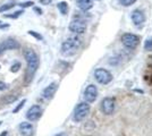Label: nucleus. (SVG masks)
Instances as JSON below:
<instances>
[{"label": "nucleus", "instance_id": "4", "mask_svg": "<svg viewBox=\"0 0 152 136\" xmlns=\"http://www.w3.org/2000/svg\"><path fill=\"white\" fill-rule=\"evenodd\" d=\"M121 42L127 49H135L140 43V38L132 33H125L121 36Z\"/></svg>", "mask_w": 152, "mask_h": 136}, {"label": "nucleus", "instance_id": "5", "mask_svg": "<svg viewBox=\"0 0 152 136\" xmlns=\"http://www.w3.org/2000/svg\"><path fill=\"white\" fill-rule=\"evenodd\" d=\"M94 77H95V79H96V82H98V83L106 85V84H108V83H110V82H111V79H113V75H111L107 69L98 68V69L94 71Z\"/></svg>", "mask_w": 152, "mask_h": 136}, {"label": "nucleus", "instance_id": "23", "mask_svg": "<svg viewBox=\"0 0 152 136\" xmlns=\"http://www.w3.org/2000/svg\"><path fill=\"white\" fill-rule=\"evenodd\" d=\"M19 6L22 7V8H26V7H32L34 5V2H32V1H27V2H22V4H18Z\"/></svg>", "mask_w": 152, "mask_h": 136}, {"label": "nucleus", "instance_id": "7", "mask_svg": "<svg viewBox=\"0 0 152 136\" xmlns=\"http://www.w3.org/2000/svg\"><path fill=\"white\" fill-rule=\"evenodd\" d=\"M101 111L104 115H113L116 108V101L113 97H104L101 101Z\"/></svg>", "mask_w": 152, "mask_h": 136}, {"label": "nucleus", "instance_id": "8", "mask_svg": "<svg viewBox=\"0 0 152 136\" xmlns=\"http://www.w3.org/2000/svg\"><path fill=\"white\" fill-rule=\"evenodd\" d=\"M96 97H98V89H96V86L93 84L89 85L85 91H84V99H85V102H88V103H92V102H94L95 100H96Z\"/></svg>", "mask_w": 152, "mask_h": 136}, {"label": "nucleus", "instance_id": "6", "mask_svg": "<svg viewBox=\"0 0 152 136\" xmlns=\"http://www.w3.org/2000/svg\"><path fill=\"white\" fill-rule=\"evenodd\" d=\"M69 31L75 34H83L86 31V23L80 18L73 20L69 24Z\"/></svg>", "mask_w": 152, "mask_h": 136}, {"label": "nucleus", "instance_id": "31", "mask_svg": "<svg viewBox=\"0 0 152 136\" xmlns=\"http://www.w3.org/2000/svg\"><path fill=\"white\" fill-rule=\"evenodd\" d=\"M98 1H100V0H98Z\"/></svg>", "mask_w": 152, "mask_h": 136}, {"label": "nucleus", "instance_id": "3", "mask_svg": "<svg viewBox=\"0 0 152 136\" xmlns=\"http://www.w3.org/2000/svg\"><path fill=\"white\" fill-rule=\"evenodd\" d=\"M90 113V104L88 102H81L76 105L74 110V120L82 121L85 117Z\"/></svg>", "mask_w": 152, "mask_h": 136}, {"label": "nucleus", "instance_id": "26", "mask_svg": "<svg viewBox=\"0 0 152 136\" xmlns=\"http://www.w3.org/2000/svg\"><path fill=\"white\" fill-rule=\"evenodd\" d=\"M34 12H35V13H39V15L42 14V10H41L40 8H38V7H34Z\"/></svg>", "mask_w": 152, "mask_h": 136}, {"label": "nucleus", "instance_id": "29", "mask_svg": "<svg viewBox=\"0 0 152 136\" xmlns=\"http://www.w3.org/2000/svg\"><path fill=\"white\" fill-rule=\"evenodd\" d=\"M4 52H5V50H4V49H2V48H1V47H0V56H1V55H2V53H4Z\"/></svg>", "mask_w": 152, "mask_h": 136}, {"label": "nucleus", "instance_id": "11", "mask_svg": "<svg viewBox=\"0 0 152 136\" xmlns=\"http://www.w3.org/2000/svg\"><path fill=\"white\" fill-rule=\"evenodd\" d=\"M57 89H58L57 83H51V84H49L45 90H43V92H42V97H45V99H47V100H50V99L53 97Z\"/></svg>", "mask_w": 152, "mask_h": 136}, {"label": "nucleus", "instance_id": "21", "mask_svg": "<svg viewBox=\"0 0 152 136\" xmlns=\"http://www.w3.org/2000/svg\"><path fill=\"white\" fill-rule=\"evenodd\" d=\"M144 49L148 50V51H151L152 50V38L151 39H148L144 43Z\"/></svg>", "mask_w": 152, "mask_h": 136}, {"label": "nucleus", "instance_id": "18", "mask_svg": "<svg viewBox=\"0 0 152 136\" xmlns=\"http://www.w3.org/2000/svg\"><path fill=\"white\" fill-rule=\"evenodd\" d=\"M25 103H26V100H25V99H23V100H22V101H20V102L17 104V107H16V108H15V109L13 110L14 113H17L18 111L22 110V108L24 107V104H25Z\"/></svg>", "mask_w": 152, "mask_h": 136}, {"label": "nucleus", "instance_id": "2", "mask_svg": "<svg viewBox=\"0 0 152 136\" xmlns=\"http://www.w3.org/2000/svg\"><path fill=\"white\" fill-rule=\"evenodd\" d=\"M80 47H81V40L76 36L69 38L64 41V43L61 44V53L64 56H72L77 51Z\"/></svg>", "mask_w": 152, "mask_h": 136}, {"label": "nucleus", "instance_id": "25", "mask_svg": "<svg viewBox=\"0 0 152 136\" xmlns=\"http://www.w3.org/2000/svg\"><path fill=\"white\" fill-rule=\"evenodd\" d=\"M51 1H52V0H40V2H41L42 5H50Z\"/></svg>", "mask_w": 152, "mask_h": 136}, {"label": "nucleus", "instance_id": "30", "mask_svg": "<svg viewBox=\"0 0 152 136\" xmlns=\"http://www.w3.org/2000/svg\"><path fill=\"white\" fill-rule=\"evenodd\" d=\"M1 123H2V121H0V125H1Z\"/></svg>", "mask_w": 152, "mask_h": 136}, {"label": "nucleus", "instance_id": "15", "mask_svg": "<svg viewBox=\"0 0 152 136\" xmlns=\"http://www.w3.org/2000/svg\"><path fill=\"white\" fill-rule=\"evenodd\" d=\"M58 9H59V12L63 14V15H66V14L68 13V4L66 2V1H61V2H59L57 5Z\"/></svg>", "mask_w": 152, "mask_h": 136}, {"label": "nucleus", "instance_id": "19", "mask_svg": "<svg viewBox=\"0 0 152 136\" xmlns=\"http://www.w3.org/2000/svg\"><path fill=\"white\" fill-rule=\"evenodd\" d=\"M19 69H20V63H18V61L13 64L12 67H10V71H12V73H17Z\"/></svg>", "mask_w": 152, "mask_h": 136}, {"label": "nucleus", "instance_id": "10", "mask_svg": "<svg viewBox=\"0 0 152 136\" xmlns=\"http://www.w3.org/2000/svg\"><path fill=\"white\" fill-rule=\"evenodd\" d=\"M132 20H133L134 25L135 26H142L143 23L145 22V16L142 10L140 9H135L132 13Z\"/></svg>", "mask_w": 152, "mask_h": 136}, {"label": "nucleus", "instance_id": "24", "mask_svg": "<svg viewBox=\"0 0 152 136\" xmlns=\"http://www.w3.org/2000/svg\"><path fill=\"white\" fill-rule=\"evenodd\" d=\"M7 86H8V85H7L6 83H5V82H0V91L6 90Z\"/></svg>", "mask_w": 152, "mask_h": 136}, {"label": "nucleus", "instance_id": "20", "mask_svg": "<svg viewBox=\"0 0 152 136\" xmlns=\"http://www.w3.org/2000/svg\"><path fill=\"white\" fill-rule=\"evenodd\" d=\"M22 14H23V10H19V12H15V13H13L12 15H10V14H9V15H7L6 14V15H5V17H7V18H8V17H9V18H17V17H19Z\"/></svg>", "mask_w": 152, "mask_h": 136}, {"label": "nucleus", "instance_id": "12", "mask_svg": "<svg viewBox=\"0 0 152 136\" xmlns=\"http://www.w3.org/2000/svg\"><path fill=\"white\" fill-rule=\"evenodd\" d=\"M19 130L23 136H33L34 135V127L31 123H22L19 125Z\"/></svg>", "mask_w": 152, "mask_h": 136}, {"label": "nucleus", "instance_id": "27", "mask_svg": "<svg viewBox=\"0 0 152 136\" xmlns=\"http://www.w3.org/2000/svg\"><path fill=\"white\" fill-rule=\"evenodd\" d=\"M55 136H67V134L66 133H59V134H57V135Z\"/></svg>", "mask_w": 152, "mask_h": 136}, {"label": "nucleus", "instance_id": "28", "mask_svg": "<svg viewBox=\"0 0 152 136\" xmlns=\"http://www.w3.org/2000/svg\"><path fill=\"white\" fill-rule=\"evenodd\" d=\"M0 136H8V133H7L6 130H5V132H2V134H1Z\"/></svg>", "mask_w": 152, "mask_h": 136}, {"label": "nucleus", "instance_id": "14", "mask_svg": "<svg viewBox=\"0 0 152 136\" xmlns=\"http://www.w3.org/2000/svg\"><path fill=\"white\" fill-rule=\"evenodd\" d=\"M76 4H77V7H78L80 9L84 10V12L90 10V9L93 7L92 0H76Z\"/></svg>", "mask_w": 152, "mask_h": 136}, {"label": "nucleus", "instance_id": "32", "mask_svg": "<svg viewBox=\"0 0 152 136\" xmlns=\"http://www.w3.org/2000/svg\"><path fill=\"white\" fill-rule=\"evenodd\" d=\"M0 68H1V67H0Z\"/></svg>", "mask_w": 152, "mask_h": 136}, {"label": "nucleus", "instance_id": "17", "mask_svg": "<svg viewBox=\"0 0 152 136\" xmlns=\"http://www.w3.org/2000/svg\"><path fill=\"white\" fill-rule=\"evenodd\" d=\"M118 1H119V4H121V6L128 7V6H132L133 4H135L137 0H118Z\"/></svg>", "mask_w": 152, "mask_h": 136}, {"label": "nucleus", "instance_id": "9", "mask_svg": "<svg viewBox=\"0 0 152 136\" xmlns=\"http://www.w3.org/2000/svg\"><path fill=\"white\" fill-rule=\"evenodd\" d=\"M42 108L40 105H32L31 108L27 110L26 112V118L30 120V121H34V120H38L40 117L42 116Z\"/></svg>", "mask_w": 152, "mask_h": 136}, {"label": "nucleus", "instance_id": "16", "mask_svg": "<svg viewBox=\"0 0 152 136\" xmlns=\"http://www.w3.org/2000/svg\"><path fill=\"white\" fill-rule=\"evenodd\" d=\"M16 4L15 2H10V4H5L2 6H0V13H4V12H7L9 9H12Z\"/></svg>", "mask_w": 152, "mask_h": 136}, {"label": "nucleus", "instance_id": "13", "mask_svg": "<svg viewBox=\"0 0 152 136\" xmlns=\"http://www.w3.org/2000/svg\"><path fill=\"white\" fill-rule=\"evenodd\" d=\"M0 47H1L5 51H7V50H14V49L19 48V43L13 39H8V40H6V41H4V42H1V43H0Z\"/></svg>", "mask_w": 152, "mask_h": 136}, {"label": "nucleus", "instance_id": "22", "mask_svg": "<svg viewBox=\"0 0 152 136\" xmlns=\"http://www.w3.org/2000/svg\"><path fill=\"white\" fill-rule=\"evenodd\" d=\"M28 34H30V35H32L33 38L38 39V40H42V39H43V38H42V35H40L39 33H35L34 31H28Z\"/></svg>", "mask_w": 152, "mask_h": 136}, {"label": "nucleus", "instance_id": "1", "mask_svg": "<svg viewBox=\"0 0 152 136\" xmlns=\"http://www.w3.org/2000/svg\"><path fill=\"white\" fill-rule=\"evenodd\" d=\"M23 55H24V58H25L26 64H27L25 73V83L28 84L33 79L39 68V56L32 49H25Z\"/></svg>", "mask_w": 152, "mask_h": 136}]
</instances>
